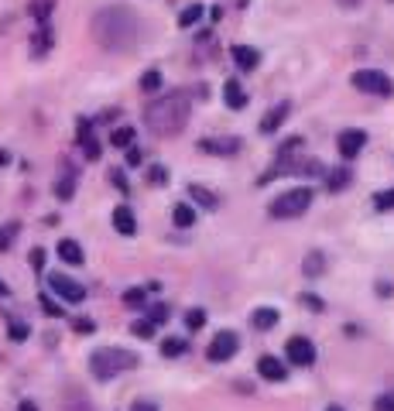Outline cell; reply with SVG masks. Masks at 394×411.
<instances>
[{
	"label": "cell",
	"instance_id": "9c48e42d",
	"mask_svg": "<svg viewBox=\"0 0 394 411\" xmlns=\"http://www.w3.org/2000/svg\"><path fill=\"white\" fill-rule=\"evenodd\" d=\"M240 350V339H236V333H230V329H223V333L212 336L210 350H206V357L212 360V363H223V360H230Z\"/></svg>",
	"mask_w": 394,
	"mask_h": 411
},
{
	"label": "cell",
	"instance_id": "f1b7e54d",
	"mask_svg": "<svg viewBox=\"0 0 394 411\" xmlns=\"http://www.w3.org/2000/svg\"><path fill=\"white\" fill-rule=\"evenodd\" d=\"M185 326H189L192 333H199V329L206 326V308H189V312H185Z\"/></svg>",
	"mask_w": 394,
	"mask_h": 411
},
{
	"label": "cell",
	"instance_id": "f35d334b",
	"mask_svg": "<svg viewBox=\"0 0 394 411\" xmlns=\"http://www.w3.org/2000/svg\"><path fill=\"white\" fill-rule=\"evenodd\" d=\"M148 179L155 182V185H165V182H168V172H165V168H161V165H155V168H151V172H148Z\"/></svg>",
	"mask_w": 394,
	"mask_h": 411
},
{
	"label": "cell",
	"instance_id": "8d00e7d4",
	"mask_svg": "<svg viewBox=\"0 0 394 411\" xmlns=\"http://www.w3.org/2000/svg\"><path fill=\"white\" fill-rule=\"evenodd\" d=\"M42 308H45V315H52V319H58V315H62V305H55L49 295H42Z\"/></svg>",
	"mask_w": 394,
	"mask_h": 411
},
{
	"label": "cell",
	"instance_id": "f546056e",
	"mask_svg": "<svg viewBox=\"0 0 394 411\" xmlns=\"http://www.w3.org/2000/svg\"><path fill=\"white\" fill-rule=\"evenodd\" d=\"M199 18H203V7H199V4H189L182 14H179V25H182V27H192L196 21H199Z\"/></svg>",
	"mask_w": 394,
	"mask_h": 411
},
{
	"label": "cell",
	"instance_id": "603a6c76",
	"mask_svg": "<svg viewBox=\"0 0 394 411\" xmlns=\"http://www.w3.org/2000/svg\"><path fill=\"white\" fill-rule=\"evenodd\" d=\"M55 196H58V199H72V196H76V175H72V172H65L62 179L55 182Z\"/></svg>",
	"mask_w": 394,
	"mask_h": 411
},
{
	"label": "cell",
	"instance_id": "ee69618b",
	"mask_svg": "<svg viewBox=\"0 0 394 411\" xmlns=\"http://www.w3.org/2000/svg\"><path fill=\"white\" fill-rule=\"evenodd\" d=\"M31 264H34V267H42V264H45V254H42V251H34V254H31Z\"/></svg>",
	"mask_w": 394,
	"mask_h": 411
},
{
	"label": "cell",
	"instance_id": "8992f818",
	"mask_svg": "<svg viewBox=\"0 0 394 411\" xmlns=\"http://www.w3.org/2000/svg\"><path fill=\"white\" fill-rule=\"evenodd\" d=\"M353 86L360 93H370V96H391L394 93V82L381 69H360V72H353Z\"/></svg>",
	"mask_w": 394,
	"mask_h": 411
},
{
	"label": "cell",
	"instance_id": "f6af8a7d",
	"mask_svg": "<svg viewBox=\"0 0 394 411\" xmlns=\"http://www.w3.org/2000/svg\"><path fill=\"white\" fill-rule=\"evenodd\" d=\"M134 411H158L155 405H148V401H137V405H134Z\"/></svg>",
	"mask_w": 394,
	"mask_h": 411
},
{
	"label": "cell",
	"instance_id": "d6986e66",
	"mask_svg": "<svg viewBox=\"0 0 394 411\" xmlns=\"http://www.w3.org/2000/svg\"><path fill=\"white\" fill-rule=\"evenodd\" d=\"M250 326H258V329H274V326H278V308H254V312H250Z\"/></svg>",
	"mask_w": 394,
	"mask_h": 411
},
{
	"label": "cell",
	"instance_id": "ab89813d",
	"mask_svg": "<svg viewBox=\"0 0 394 411\" xmlns=\"http://www.w3.org/2000/svg\"><path fill=\"white\" fill-rule=\"evenodd\" d=\"M110 182H113L120 192H131V189H127V179H124V172H120V168H117V172H110Z\"/></svg>",
	"mask_w": 394,
	"mask_h": 411
},
{
	"label": "cell",
	"instance_id": "60d3db41",
	"mask_svg": "<svg viewBox=\"0 0 394 411\" xmlns=\"http://www.w3.org/2000/svg\"><path fill=\"white\" fill-rule=\"evenodd\" d=\"M141 161H144V151H137V148H127V165H131V168H137Z\"/></svg>",
	"mask_w": 394,
	"mask_h": 411
},
{
	"label": "cell",
	"instance_id": "d6a6232c",
	"mask_svg": "<svg viewBox=\"0 0 394 411\" xmlns=\"http://www.w3.org/2000/svg\"><path fill=\"white\" fill-rule=\"evenodd\" d=\"M148 319H151L155 326H165V322H168V305H165V302L151 305V308H148Z\"/></svg>",
	"mask_w": 394,
	"mask_h": 411
},
{
	"label": "cell",
	"instance_id": "8fae6325",
	"mask_svg": "<svg viewBox=\"0 0 394 411\" xmlns=\"http://www.w3.org/2000/svg\"><path fill=\"white\" fill-rule=\"evenodd\" d=\"M258 374H261L264 381H274V384L288 381V367H285L278 357H261L258 360Z\"/></svg>",
	"mask_w": 394,
	"mask_h": 411
},
{
	"label": "cell",
	"instance_id": "e575fe53",
	"mask_svg": "<svg viewBox=\"0 0 394 411\" xmlns=\"http://www.w3.org/2000/svg\"><path fill=\"white\" fill-rule=\"evenodd\" d=\"M49 14H52V0H38V4H34V18L45 25V21H49Z\"/></svg>",
	"mask_w": 394,
	"mask_h": 411
},
{
	"label": "cell",
	"instance_id": "9a60e30c",
	"mask_svg": "<svg viewBox=\"0 0 394 411\" xmlns=\"http://www.w3.org/2000/svg\"><path fill=\"white\" fill-rule=\"evenodd\" d=\"M110 223H113V230L124 233V236H134V233H137V220H134L131 206H117L113 216H110Z\"/></svg>",
	"mask_w": 394,
	"mask_h": 411
},
{
	"label": "cell",
	"instance_id": "7a4b0ae2",
	"mask_svg": "<svg viewBox=\"0 0 394 411\" xmlns=\"http://www.w3.org/2000/svg\"><path fill=\"white\" fill-rule=\"evenodd\" d=\"M189 113H192V96L185 89H175V93L161 96V100H155L144 110V124L158 137H175V134L185 130Z\"/></svg>",
	"mask_w": 394,
	"mask_h": 411
},
{
	"label": "cell",
	"instance_id": "1f68e13d",
	"mask_svg": "<svg viewBox=\"0 0 394 411\" xmlns=\"http://www.w3.org/2000/svg\"><path fill=\"white\" fill-rule=\"evenodd\" d=\"M158 86H161V72H158V69H148V72L141 76V89H144V93H155Z\"/></svg>",
	"mask_w": 394,
	"mask_h": 411
},
{
	"label": "cell",
	"instance_id": "e0dca14e",
	"mask_svg": "<svg viewBox=\"0 0 394 411\" xmlns=\"http://www.w3.org/2000/svg\"><path fill=\"white\" fill-rule=\"evenodd\" d=\"M79 144H82V151H86L89 161H96V158H100V141L89 134V124H86V120H79Z\"/></svg>",
	"mask_w": 394,
	"mask_h": 411
},
{
	"label": "cell",
	"instance_id": "ba28073f",
	"mask_svg": "<svg viewBox=\"0 0 394 411\" xmlns=\"http://www.w3.org/2000/svg\"><path fill=\"white\" fill-rule=\"evenodd\" d=\"M285 353H288V363L295 367H312L315 363V343L305 339V336H291L285 343Z\"/></svg>",
	"mask_w": 394,
	"mask_h": 411
},
{
	"label": "cell",
	"instance_id": "4316f807",
	"mask_svg": "<svg viewBox=\"0 0 394 411\" xmlns=\"http://www.w3.org/2000/svg\"><path fill=\"white\" fill-rule=\"evenodd\" d=\"M124 305L127 308H144L148 305V291H144V288H127V291H124Z\"/></svg>",
	"mask_w": 394,
	"mask_h": 411
},
{
	"label": "cell",
	"instance_id": "b9f144b4",
	"mask_svg": "<svg viewBox=\"0 0 394 411\" xmlns=\"http://www.w3.org/2000/svg\"><path fill=\"white\" fill-rule=\"evenodd\" d=\"M93 329H96V326H93V319H76V333L89 336V333H93Z\"/></svg>",
	"mask_w": 394,
	"mask_h": 411
},
{
	"label": "cell",
	"instance_id": "7dc6e473",
	"mask_svg": "<svg viewBox=\"0 0 394 411\" xmlns=\"http://www.w3.org/2000/svg\"><path fill=\"white\" fill-rule=\"evenodd\" d=\"M343 7H357V4H360V0H340Z\"/></svg>",
	"mask_w": 394,
	"mask_h": 411
},
{
	"label": "cell",
	"instance_id": "d590c367",
	"mask_svg": "<svg viewBox=\"0 0 394 411\" xmlns=\"http://www.w3.org/2000/svg\"><path fill=\"white\" fill-rule=\"evenodd\" d=\"M374 206H377V209H394V189H388V192H377Z\"/></svg>",
	"mask_w": 394,
	"mask_h": 411
},
{
	"label": "cell",
	"instance_id": "d4e9b609",
	"mask_svg": "<svg viewBox=\"0 0 394 411\" xmlns=\"http://www.w3.org/2000/svg\"><path fill=\"white\" fill-rule=\"evenodd\" d=\"M185 350H189V343H185L182 336H168V339L161 343V353H165V357H182Z\"/></svg>",
	"mask_w": 394,
	"mask_h": 411
},
{
	"label": "cell",
	"instance_id": "4fadbf2b",
	"mask_svg": "<svg viewBox=\"0 0 394 411\" xmlns=\"http://www.w3.org/2000/svg\"><path fill=\"white\" fill-rule=\"evenodd\" d=\"M288 113H291V103H278V106H271V110L264 113V120H261V134H274V130L288 120Z\"/></svg>",
	"mask_w": 394,
	"mask_h": 411
},
{
	"label": "cell",
	"instance_id": "ac0fdd59",
	"mask_svg": "<svg viewBox=\"0 0 394 411\" xmlns=\"http://www.w3.org/2000/svg\"><path fill=\"white\" fill-rule=\"evenodd\" d=\"M58 257H62L65 264H72V267L86 260V254H82V247H79L76 240H58Z\"/></svg>",
	"mask_w": 394,
	"mask_h": 411
},
{
	"label": "cell",
	"instance_id": "836d02e7",
	"mask_svg": "<svg viewBox=\"0 0 394 411\" xmlns=\"http://www.w3.org/2000/svg\"><path fill=\"white\" fill-rule=\"evenodd\" d=\"M7 333H11V339H14V343H25V339H27V326H25V322H18V319H14Z\"/></svg>",
	"mask_w": 394,
	"mask_h": 411
},
{
	"label": "cell",
	"instance_id": "30bf717a",
	"mask_svg": "<svg viewBox=\"0 0 394 411\" xmlns=\"http://www.w3.org/2000/svg\"><path fill=\"white\" fill-rule=\"evenodd\" d=\"M364 144H367V134L364 130H343L340 134V141H336V148H340L343 158H357V154L364 151Z\"/></svg>",
	"mask_w": 394,
	"mask_h": 411
},
{
	"label": "cell",
	"instance_id": "277c9868",
	"mask_svg": "<svg viewBox=\"0 0 394 411\" xmlns=\"http://www.w3.org/2000/svg\"><path fill=\"white\" fill-rule=\"evenodd\" d=\"M309 206H312V189H288V192H281L274 203L267 206V213H271L274 220H295V216H302Z\"/></svg>",
	"mask_w": 394,
	"mask_h": 411
},
{
	"label": "cell",
	"instance_id": "83f0119b",
	"mask_svg": "<svg viewBox=\"0 0 394 411\" xmlns=\"http://www.w3.org/2000/svg\"><path fill=\"white\" fill-rule=\"evenodd\" d=\"M110 144L113 148H131L134 144V127H117L110 134Z\"/></svg>",
	"mask_w": 394,
	"mask_h": 411
},
{
	"label": "cell",
	"instance_id": "ffe728a7",
	"mask_svg": "<svg viewBox=\"0 0 394 411\" xmlns=\"http://www.w3.org/2000/svg\"><path fill=\"white\" fill-rule=\"evenodd\" d=\"M302 271H305L309 278H319V274L326 271V254H322V251H312V254H305V260H302Z\"/></svg>",
	"mask_w": 394,
	"mask_h": 411
},
{
	"label": "cell",
	"instance_id": "681fc988",
	"mask_svg": "<svg viewBox=\"0 0 394 411\" xmlns=\"http://www.w3.org/2000/svg\"><path fill=\"white\" fill-rule=\"evenodd\" d=\"M0 295H7V284H0Z\"/></svg>",
	"mask_w": 394,
	"mask_h": 411
},
{
	"label": "cell",
	"instance_id": "7c38bea8",
	"mask_svg": "<svg viewBox=\"0 0 394 411\" xmlns=\"http://www.w3.org/2000/svg\"><path fill=\"white\" fill-rule=\"evenodd\" d=\"M230 55H234L236 69H243V72H254V69L261 65V51L250 49V45H234V49H230Z\"/></svg>",
	"mask_w": 394,
	"mask_h": 411
},
{
	"label": "cell",
	"instance_id": "52a82bcc",
	"mask_svg": "<svg viewBox=\"0 0 394 411\" xmlns=\"http://www.w3.org/2000/svg\"><path fill=\"white\" fill-rule=\"evenodd\" d=\"M49 288H52L58 298H65L69 305H79V302L86 298V288L79 282H72L69 274H49Z\"/></svg>",
	"mask_w": 394,
	"mask_h": 411
},
{
	"label": "cell",
	"instance_id": "3957f363",
	"mask_svg": "<svg viewBox=\"0 0 394 411\" xmlns=\"http://www.w3.org/2000/svg\"><path fill=\"white\" fill-rule=\"evenodd\" d=\"M134 367H137V353L120 350V346H100V350H93V357H89V370H93V377H100V381H113V377L127 374Z\"/></svg>",
	"mask_w": 394,
	"mask_h": 411
},
{
	"label": "cell",
	"instance_id": "7bdbcfd3",
	"mask_svg": "<svg viewBox=\"0 0 394 411\" xmlns=\"http://www.w3.org/2000/svg\"><path fill=\"white\" fill-rule=\"evenodd\" d=\"M302 305L315 308V312H322V302H319V295H302Z\"/></svg>",
	"mask_w": 394,
	"mask_h": 411
},
{
	"label": "cell",
	"instance_id": "6da1fadb",
	"mask_svg": "<svg viewBox=\"0 0 394 411\" xmlns=\"http://www.w3.org/2000/svg\"><path fill=\"white\" fill-rule=\"evenodd\" d=\"M89 31H93V42L103 51H131L141 38V21L131 7L113 4V7H103L93 14Z\"/></svg>",
	"mask_w": 394,
	"mask_h": 411
},
{
	"label": "cell",
	"instance_id": "7402d4cb",
	"mask_svg": "<svg viewBox=\"0 0 394 411\" xmlns=\"http://www.w3.org/2000/svg\"><path fill=\"white\" fill-rule=\"evenodd\" d=\"M172 220H175V227H192V223H196V209H192V206L189 203H179L175 206V209H172Z\"/></svg>",
	"mask_w": 394,
	"mask_h": 411
},
{
	"label": "cell",
	"instance_id": "484cf974",
	"mask_svg": "<svg viewBox=\"0 0 394 411\" xmlns=\"http://www.w3.org/2000/svg\"><path fill=\"white\" fill-rule=\"evenodd\" d=\"M326 185H329V192H340L350 185V168H336V172H329L326 175Z\"/></svg>",
	"mask_w": 394,
	"mask_h": 411
},
{
	"label": "cell",
	"instance_id": "c3c4849f",
	"mask_svg": "<svg viewBox=\"0 0 394 411\" xmlns=\"http://www.w3.org/2000/svg\"><path fill=\"white\" fill-rule=\"evenodd\" d=\"M21 411H34V405H31V401H25V405H21Z\"/></svg>",
	"mask_w": 394,
	"mask_h": 411
},
{
	"label": "cell",
	"instance_id": "bcb514c9",
	"mask_svg": "<svg viewBox=\"0 0 394 411\" xmlns=\"http://www.w3.org/2000/svg\"><path fill=\"white\" fill-rule=\"evenodd\" d=\"M7 161H11V154H7L4 148H0V165H7Z\"/></svg>",
	"mask_w": 394,
	"mask_h": 411
},
{
	"label": "cell",
	"instance_id": "f907efd6",
	"mask_svg": "<svg viewBox=\"0 0 394 411\" xmlns=\"http://www.w3.org/2000/svg\"><path fill=\"white\" fill-rule=\"evenodd\" d=\"M326 411H343V408H336V405H333V408H326Z\"/></svg>",
	"mask_w": 394,
	"mask_h": 411
},
{
	"label": "cell",
	"instance_id": "4dcf8cb0",
	"mask_svg": "<svg viewBox=\"0 0 394 411\" xmlns=\"http://www.w3.org/2000/svg\"><path fill=\"white\" fill-rule=\"evenodd\" d=\"M131 333L137 336V339H151V336H155V322H151V319H137L131 326Z\"/></svg>",
	"mask_w": 394,
	"mask_h": 411
},
{
	"label": "cell",
	"instance_id": "2e32d148",
	"mask_svg": "<svg viewBox=\"0 0 394 411\" xmlns=\"http://www.w3.org/2000/svg\"><path fill=\"white\" fill-rule=\"evenodd\" d=\"M223 100H227L230 110H243V106H247V93H243V86H240L236 79H227V82H223Z\"/></svg>",
	"mask_w": 394,
	"mask_h": 411
},
{
	"label": "cell",
	"instance_id": "5b68a950",
	"mask_svg": "<svg viewBox=\"0 0 394 411\" xmlns=\"http://www.w3.org/2000/svg\"><path fill=\"white\" fill-rule=\"evenodd\" d=\"M281 175H326V168L319 165V161H312V158H278L267 172L261 175V185H267V182L281 179Z\"/></svg>",
	"mask_w": 394,
	"mask_h": 411
},
{
	"label": "cell",
	"instance_id": "74e56055",
	"mask_svg": "<svg viewBox=\"0 0 394 411\" xmlns=\"http://www.w3.org/2000/svg\"><path fill=\"white\" fill-rule=\"evenodd\" d=\"M374 408L377 411H394V394H381V398L374 401Z\"/></svg>",
	"mask_w": 394,
	"mask_h": 411
},
{
	"label": "cell",
	"instance_id": "cb8c5ba5",
	"mask_svg": "<svg viewBox=\"0 0 394 411\" xmlns=\"http://www.w3.org/2000/svg\"><path fill=\"white\" fill-rule=\"evenodd\" d=\"M203 151H212V154H234L240 151V141H203Z\"/></svg>",
	"mask_w": 394,
	"mask_h": 411
},
{
	"label": "cell",
	"instance_id": "44dd1931",
	"mask_svg": "<svg viewBox=\"0 0 394 411\" xmlns=\"http://www.w3.org/2000/svg\"><path fill=\"white\" fill-rule=\"evenodd\" d=\"M189 196L203 206V209H216V206H220V199L212 196L210 189H203V185H189Z\"/></svg>",
	"mask_w": 394,
	"mask_h": 411
},
{
	"label": "cell",
	"instance_id": "5bb4252c",
	"mask_svg": "<svg viewBox=\"0 0 394 411\" xmlns=\"http://www.w3.org/2000/svg\"><path fill=\"white\" fill-rule=\"evenodd\" d=\"M52 45H55V31H52V25L45 21V25L31 34V55H34V58H42V55H49Z\"/></svg>",
	"mask_w": 394,
	"mask_h": 411
}]
</instances>
